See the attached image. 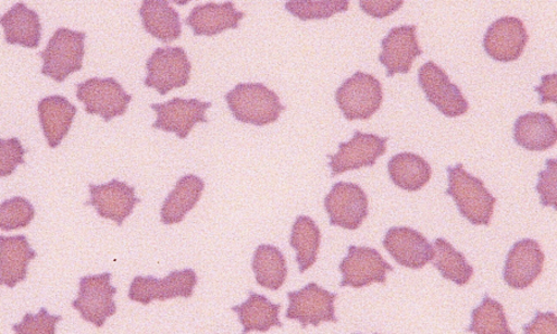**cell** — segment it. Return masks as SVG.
I'll return each mask as SVG.
<instances>
[{
    "mask_svg": "<svg viewBox=\"0 0 557 334\" xmlns=\"http://www.w3.org/2000/svg\"><path fill=\"white\" fill-rule=\"evenodd\" d=\"M37 111L46 141L54 150L70 134L77 108L67 98L51 96L40 100Z\"/></svg>",
    "mask_w": 557,
    "mask_h": 334,
    "instance_id": "23",
    "label": "cell"
},
{
    "mask_svg": "<svg viewBox=\"0 0 557 334\" xmlns=\"http://www.w3.org/2000/svg\"><path fill=\"white\" fill-rule=\"evenodd\" d=\"M173 3L178 5H187L188 3L193 2V0H172Z\"/></svg>",
    "mask_w": 557,
    "mask_h": 334,
    "instance_id": "41",
    "label": "cell"
},
{
    "mask_svg": "<svg viewBox=\"0 0 557 334\" xmlns=\"http://www.w3.org/2000/svg\"><path fill=\"white\" fill-rule=\"evenodd\" d=\"M212 107L198 99L175 98L166 103L152 104L157 119L152 127L164 133H173L185 140L197 124H207V111Z\"/></svg>",
    "mask_w": 557,
    "mask_h": 334,
    "instance_id": "13",
    "label": "cell"
},
{
    "mask_svg": "<svg viewBox=\"0 0 557 334\" xmlns=\"http://www.w3.org/2000/svg\"><path fill=\"white\" fill-rule=\"evenodd\" d=\"M389 178L396 187L418 191L432 178V166L423 157L411 152L398 153L387 163Z\"/></svg>",
    "mask_w": 557,
    "mask_h": 334,
    "instance_id": "28",
    "label": "cell"
},
{
    "mask_svg": "<svg viewBox=\"0 0 557 334\" xmlns=\"http://www.w3.org/2000/svg\"><path fill=\"white\" fill-rule=\"evenodd\" d=\"M339 272L343 275L341 287L361 289L374 283L386 284V274L394 272V267L374 248L349 246Z\"/></svg>",
    "mask_w": 557,
    "mask_h": 334,
    "instance_id": "12",
    "label": "cell"
},
{
    "mask_svg": "<svg viewBox=\"0 0 557 334\" xmlns=\"http://www.w3.org/2000/svg\"><path fill=\"white\" fill-rule=\"evenodd\" d=\"M197 285L198 274L190 268L173 271L163 280L152 275H138L129 285L128 299L144 306L153 301L190 299Z\"/></svg>",
    "mask_w": 557,
    "mask_h": 334,
    "instance_id": "6",
    "label": "cell"
},
{
    "mask_svg": "<svg viewBox=\"0 0 557 334\" xmlns=\"http://www.w3.org/2000/svg\"><path fill=\"white\" fill-rule=\"evenodd\" d=\"M252 269L257 284L264 289L281 290L286 282V259L282 250L275 246H258L255 250Z\"/></svg>",
    "mask_w": 557,
    "mask_h": 334,
    "instance_id": "29",
    "label": "cell"
},
{
    "mask_svg": "<svg viewBox=\"0 0 557 334\" xmlns=\"http://www.w3.org/2000/svg\"><path fill=\"white\" fill-rule=\"evenodd\" d=\"M418 82L430 101L444 116L459 117L469 111V103L461 89L438 64L430 61L418 70Z\"/></svg>",
    "mask_w": 557,
    "mask_h": 334,
    "instance_id": "11",
    "label": "cell"
},
{
    "mask_svg": "<svg viewBox=\"0 0 557 334\" xmlns=\"http://www.w3.org/2000/svg\"><path fill=\"white\" fill-rule=\"evenodd\" d=\"M138 13L146 33L154 39L171 44L182 36L181 16L169 0H144Z\"/></svg>",
    "mask_w": 557,
    "mask_h": 334,
    "instance_id": "26",
    "label": "cell"
},
{
    "mask_svg": "<svg viewBox=\"0 0 557 334\" xmlns=\"http://www.w3.org/2000/svg\"><path fill=\"white\" fill-rule=\"evenodd\" d=\"M36 212L33 203L23 198L14 197L0 203V230L11 232L30 226Z\"/></svg>",
    "mask_w": 557,
    "mask_h": 334,
    "instance_id": "34",
    "label": "cell"
},
{
    "mask_svg": "<svg viewBox=\"0 0 557 334\" xmlns=\"http://www.w3.org/2000/svg\"><path fill=\"white\" fill-rule=\"evenodd\" d=\"M5 42L23 46L26 49L39 48L41 40L40 16L24 3H17L0 17Z\"/></svg>",
    "mask_w": 557,
    "mask_h": 334,
    "instance_id": "24",
    "label": "cell"
},
{
    "mask_svg": "<svg viewBox=\"0 0 557 334\" xmlns=\"http://www.w3.org/2000/svg\"><path fill=\"white\" fill-rule=\"evenodd\" d=\"M513 138L527 151L543 152L556 145V124L545 113H528L516 120Z\"/></svg>",
    "mask_w": 557,
    "mask_h": 334,
    "instance_id": "25",
    "label": "cell"
},
{
    "mask_svg": "<svg viewBox=\"0 0 557 334\" xmlns=\"http://www.w3.org/2000/svg\"><path fill=\"white\" fill-rule=\"evenodd\" d=\"M557 319L556 314L552 312L543 313L541 311H536L534 320L525 324L523 327L524 333L532 334V333H550L556 334L557 327H556Z\"/></svg>",
    "mask_w": 557,
    "mask_h": 334,
    "instance_id": "39",
    "label": "cell"
},
{
    "mask_svg": "<svg viewBox=\"0 0 557 334\" xmlns=\"http://www.w3.org/2000/svg\"><path fill=\"white\" fill-rule=\"evenodd\" d=\"M321 239V230L311 218H296L292 228L290 246L296 252V263L301 274L309 271L318 261Z\"/></svg>",
    "mask_w": 557,
    "mask_h": 334,
    "instance_id": "30",
    "label": "cell"
},
{
    "mask_svg": "<svg viewBox=\"0 0 557 334\" xmlns=\"http://www.w3.org/2000/svg\"><path fill=\"white\" fill-rule=\"evenodd\" d=\"M387 141V137L356 132L350 141L339 144L336 154L329 156L332 176L374 166L386 153Z\"/></svg>",
    "mask_w": 557,
    "mask_h": 334,
    "instance_id": "15",
    "label": "cell"
},
{
    "mask_svg": "<svg viewBox=\"0 0 557 334\" xmlns=\"http://www.w3.org/2000/svg\"><path fill=\"white\" fill-rule=\"evenodd\" d=\"M37 257L26 236L0 235V286L14 287L27 277V268Z\"/></svg>",
    "mask_w": 557,
    "mask_h": 334,
    "instance_id": "20",
    "label": "cell"
},
{
    "mask_svg": "<svg viewBox=\"0 0 557 334\" xmlns=\"http://www.w3.org/2000/svg\"><path fill=\"white\" fill-rule=\"evenodd\" d=\"M405 0H359L361 11L375 18H385L400 11Z\"/></svg>",
    "mask_w": 557,
    "mask_h": 334,
    "instance_id": "38",
    "label": "cell"
},
{
    "mask_svg": "<svg viewBox=\"0 0 557 334\" xmlns=\"http://www.w3.org/2000/svg\"><path fill=\"white\" fill-rule=\"evenodd\" d=\"M111 276L113 274L108 272L82 276L77 299L71 304L82 320L95 324L97 329L104 327L107 320L117 312L114 300L117 289L111 285Z\"/></svg>",
    "mask_w": 557,
    "mask_h": 334,
    "instance_id": "5",
    "label": "cell"
},
{
    "mask_svg": "<svg viewBox=\"0 0 557 334\" xmlns=\"http://www.w3.org/2000/svg\"><path fill=\"white\" fill-rule=\"evenodd\" d=\"M529 35L521 18L505 16L492 23L484 37V50L497 62H515L521 59Z\"/></svg>",
    "mask_w": 557,
    "mask_h": 334,
    "instance_id": "17",
    "label": "cell"
},
{
    "mask_svg": "<svg viewBox=\"0 0 557 334\" xmlns=\"http://www.w3.org/2000/svg\"><path fill=\"white\" fill-rule=\"evenodd\" d=\"M77 99L85 104L87 114L99 115L109 123L126 114L133 96L115 78H90L77 85Z\"/></svg>",
    "mask_w": 557,
    "mask_h": 334,
    "instance_id": "8",
    "label": "cell"
},
{
    "mask_svg": "<svg viewBox=\"0 0 557 334\" xmlns=\"http://www.w3.org/2000/svg\"><path fill=\"white\" fill-rule=\"evenodd\" d=\"M90 199L86 207L95 208L99 218L114 221L119 227L133 215L141 199L136 197V188L119 180L107 184H89Z\"/></svg>",
    "mask_w": 557,
    "mask_h": 334,
    "instance_id": "14",
    "label": "cell"
},
{
    "mask_svg": "<svg viewBox=\"0 0 557 334\" xmlns=\"http://www.w3.org/2000/svg\"><path fill=\"white\" fill-rule=\"evenodd\" d=\"M383 245L398 264L410 269H422L432 262L434 255L430 240L410 227L389 228Z\"/></svg>",
    "mask_w": 557,
    "mask_h": 334,
    "instance_id": "18",
    "label": "cell"
},
{
    "mask_svg": "<svg viewBox=\"0 0 557 334\" xmlns=\"http://www.w3.org/2000/svg\"><path fill=\"white\" fill-rule=\"evenodd\" d=\"M337 294L323 289L319 284L310 283L299 292L287 293L289 306L286 310V319L299 321L301 327H319L322 322L337 323L334 301Z\"/></svg>",
    "mask_w": 557,
    "mask_h": 334,
    "instance_id": "9",
    "label": "cell"
},
{
    "mask_svg": "<svg viewBox=\"0 0 557 334\" xmlns=\"http://www.w3.org/2000/svg\"><path fill=\"white\" fill-rule=\"evenodd\" d=\"M232 311L237 313L238 321L244 326V333L268 332L273 327L283 329L278 320L282 304H273L265 296L249 292V298L244 304L232 306Z\"/></svg>",
    "mask_w": 557,
    "mask_h": 334,
    "instance_id": "27",
    "label": "cell"
},
{
    "mask_svg": "<svg viewBox=\"0 0 557 334\" xmlns=\"http://www.w3.org/2000/svg\"><path fill=\"white\" fill-rule=\"evenodd\" d=\"M556 82V73L547 74L542 78V86L535 88V91L541 95V104L557 103Z\"/></svg>",
    "mask_w": 557,
    "mask_h": 334,
    "instance_id": "40",
    "label": "cell"
},
{
    "mask_svg": "<svg viewBox=\"0 0 557 334\" xmlns=\"http://www.w3.org/2000/svg\"><path fill=\"white\" fill-rule=\"evenodd\" d=\"M225 99L237 122L258 127L276 123L285 110L276 92L263 83H239Z\"/></svg>",
    "mask_w": 557,
    "mask_h": 334,
    "instance_id": "2",
    "label": "cell"
},
{
    "mask_svg": "<svg viewBox=\"0 0 557 334\" xmlns=\"http://www.w3.org/2000/svg\"><path fill=\"white\" fill-rule=\"evenodd\" d=\"M433 265L438 269L444 280L457 285H467L473 276V268L466 256L455 249L447 239L436 238L433 245Z\"/></svg>",
    "mask_w": 557,
    "mask_h": 334,
    "instance_id": "31",
    "label": "cell"
},
{
    "mask_svg": "<svg viewBox=\"0 0 557 334\" xmlns=\"http://www.w3.org/2000/svg\"><path fill=\"white\" fill-rule=\"evenodd\" d=\"M382 45L383 52L380 53L379 61L386 69L387 77L410 73L414 60L423 53L417 40L416 25L394 27Z\"/></svg>",
    "mask_w": 557,
    "mask_h": 334,
    "instance_id": "19",
    "label": "cell"
},
{
    "mask_svg": "<svg viewBox=\"0 0 557 334\" xmlns=\"http://www.w3.org/2000/svg\"><path fill=\"white\" fill-rule=\"evenodd\" d=\"M146 71L145 86L166 96L188 85L191 63L183 48H163L157 49L147 60Z\"/></svg>",
    "mask_w": 557,
    "mask_h": 334,
    "instance_id": "7",
    "label": "cell"
},
{
    "mask_svg": "<svg viewBox=\"0 0 557 334\" xmlns=\"http://www.w3.org/2000/svg\"><path fill=\"white\" fill-rule=\"evenodd\" d=\"M478 334H512L508 326L503 304L491 299L488 294L471 312V324L468 330Z\"/></svg>",
    "mask_w": 557,
    "mask_h": 334,
    "instance_id": "32",
    "label": "cell"
},
{
    "mask_svg": "<svg viewBox=\"0 0 557 334\" xmlns=\"http://www.w3.org/2000/svg\"><path fill=\"white\" fill-rule=\"evenodd\" d=\"M544 262L543 249L535 239L518 240L507 255L504 281L512 289H527L543 273Z\"/></svg>",
    "mask_w": 557,
    "mask_h": 334,
    "instance_id": "16",
    "label": "cell"
},
{
    "mask_svg": "<svg viewBox=\"0 0 557 334\" xmlns=\"http://www.w3.org/2000/svg\"><path fill=\"white\" fill-rule=\"evenodd\" d=\"M26 150L17 137L0 138V178H8L18 165L25 164Z\"/></svg>",
    "mask_w": 557,
    "mask_h": 334,
    "instance_id": "36",
    "label": "cell"
},
{
    "mask_svg": "<svg viewBox=\"0 0 557 334\" xmlns=\"http://www.w3.org/2000/svg\"><path fill=\"white\" fill-rule=\"evenodd\" d=\"M331 226L355 231L369 215L368 195L358 184L338 182L324 198Z\"/></svg>",
    "mask_w": 557,
    "mask_h": 334,
    "instance_id": "10",
    "label": "cell"
},
{
    "mask_svg": "<svg viewBox=\"0 0 557 334\" xmlns=\"http://www.w3.org/2000/svg\"><path fill=\"white\" fill-rule=\"evenodd\" d=\"M349 5L350 0H287L285 9L301 22H311L346 13Z\"/></svg>",
    "mask_w": 557,
    "mask_h": 334,
    "instance_id": "33",
    "label": "cell"
},
{
    "mask_svg": "<svg viewBox=\"0 0 557 334\" xmlns=\"http://www.w3.org/2000/svg\"><path fill=\"white\" fill-rule=\"evenodd\" d=\"M245 13L238 12L235 4L208 3L195 7L190 12L187 24L195 36H216L228 29H237Z\"/></svg>",
    "mask_w": 557,
    "mask_h": 334,
    "instance_id": "21",
    "label": "cell"
},
{
    "mask_svg": "<svg viewBox=\"0 0 557 334\" xmlns=\"http://www.w3.org/2000/svg\"><path fill=\"white\" fill-rule=\"evenodd\" d=\"M62 321L59 314H50L41 308L39 313H25L21 323L13 324V331L17 334H55V326Z\"/></svg>",
    "mask_w": 557,
    "mask_h": 334,
    "instance_id": "35",
    "label": "cell"
},
{
    "mask_svg": "<svg viewBox=\"0 0 557 334\" xmlns=\"http://www.w3.org/2000/svg\"><path fill=\"white\" fill-rule=\"evenodd\" d=\"M449 187L445 194L453 198L461 215L472 225L488 226L497 199L484 182L471 175L461 163L448 166Z\"/></svg>",
    "mask_w": 557,
    "mask_h": 334,
    "instance_id": "1",
    "label": "cell"
},
{
    "mask_svg": "<svg viewBox=\"0 0 557 334\" xmlns=\"http://www.w3.org/2000/svg\"><path fill=\"white\" fill-rule=\"evenodd\" d=\"M86 33L73 32L67 27L55 30L40 53L44 76L63 83L71 74L79 72L86 54Z\"/></svg>",
    "mask_w": 557,
    "mask_h": 334,
    "instance_id": "3",
    "label": "cell"
},
{
    "mask_svg": "<svg viewBox=\"0 0 557 334\" xmlns=\"http://www.w3.org/2000/svg\"><path fill=\"white\" fill-rule=\"evenodd\" d=\"M383 86L373 74L357 72L336 90V101L348 122L369 120L382 108Z\"/></svg>",
    "mask_w": 557,
    "mask_h": 334,
    "instance_id": "4",
    "label": "cell"
},
{
    "mask_svg": "<svg viewBox=\"0 0 557 334\" xmlns=\"http://www.w3.org/2000/svg\"><path fill=\"white\" fill-rule=\"evenodd\" d=\"M536 191L541 195V203L545 208H557V161L547 160L545 170L540 173Z\"/></svg>",
    "mask_w": 557,
    "mask_h": 334,
    "instance_id": "37",
    "label": "cell"
},
{
    "mask_svg": "<svg viewBox=\"0 0 557 334\" xmlns=\"http://www.w3.org/2000/svg\"><path fill=\"white\" fill-rule=\"evenodd\" d=\"M206 187L207 184L200 176L195 174L183 175L162 203V224L166 226L181 224L185 217L198 206Z\"/></svg>",
    "mask_w": 557,
    "mask_h": 334,
    "instance_id": "22",
    "label": "cell"
}]
</instances>
